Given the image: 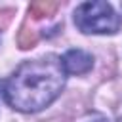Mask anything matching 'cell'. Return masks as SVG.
I'll list each match as a JSON object with an SVG mask.
<instances>
[{"instance_id": "cell-1", "label": "cell", "mask_w": 122, "mask_h": 122, "mask_svg": "<svg viewBox=\"0 0 122 122\" xmlns=\"http://www.w3.org/2000/svg\"><path fill=\"white\" fill-rule=\"evenodd\" d=\"M61 57L44 55L25 61L6 84V101L21 112H36L48 107L65 86Z\"/></svg>"}, {"instance_id": "cell-2", "label": "cell", "mask_w": 122, "mask_h": 122, "mask_svg": "<svg viewBox=\"0 0 122 122\" xmlns=\"http://www.w3.org/2000/svg\"><path fill=\"white\" fill-rule=\"evenodd\" d=\"M76 27L86 34H114L120 29V17L107 2H84L74 11Z\"/></svg>"}, {"instance_id": "cell-3", "label": "cell", "mask_w": 122, "mask_h": 122, "mask_svg": "<svg viewBox=\"0 0 122 122\" xmlns=\"http://www.w3.org/2000/svg\"><path fill=\"white\" fill-rule=\"evenodd\" d=\"M61 63H63V69L67 74H84L92 69L93 57L82 50H69L61 57Z\"/></svg>"}, {"instance_id": "cell-4", "label": "cell", "mask_w": 122, "mask_h": 122, "mask_svg": "<svg viewBox=\"0 0 122 122\" xmlns=\"http://www.w3.org/2000/svg\"><path fill=\"white\" fill-rule=\"evenodd\" d=\"M57 10L55 2H34L30 6V13L32 19H42V17H50V13H53Z\"/></svg>"}, {"instance_id": "cell-5", "label": "cell", "mask_w": 122, "mask_h": 122, "mask_svg": "<svg viewBox=\"0 0 122 122\" xmlns=\"http://www.w3.org/2000/svg\"><path fill=\"white\" fill-rule=\"evenodd\" d=\"M10 13H11V11H0V29H4V27L10 23V17H11Z\"/></svg>"}, {"instance_id": "cell-6", "label": "cell", "mask_w": 122, "mask_h": 122, "mask_svg": "<svg viewBox=\"0 0 122 122\" xmlns=\"http://www.w3.org/2000/svg\"><path fill=\"white\" fill-rule=\"evenodd\" d=\"M118 122H122V118H120V120H118Z\"/></svg>"}]
</instances>
